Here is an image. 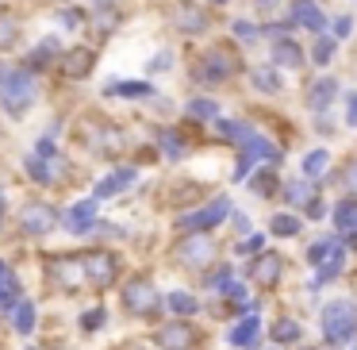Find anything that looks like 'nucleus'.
<instances>
[{"label":"nucleus","instance_id":"4","mask_svg":"<svg viewBox=\"0 0 357 350\" xmlns=\"http://www.w3.org/2000/svg\"><path fill=\"white\" fill-rule=\"evenodd\" d=\"M307 258H311V265L319 270V281H315V285H326V281H331L334 273L342 270V258H346V254H342V247H338L334 239H323V242H315V247L307 250Z\"/></svg>","mask_w":357,"mask_h":350},{"label":"nucleus","instance_id":"15","mask_svg":"<svg viewBox=\"0 0 357 350\" xmlns=\"http://www.w3.org/2000/svg\"><path fill=\"white\" fill-rule=\"evenodd\" d=\"M20 296V281L16 273H8V265L0 262V308H12V300Z\"/></svg>","mask_w":357,"mask_h":350},{"label":"nucleus","instance_id":"9","mask_svg":"<svg viewBox=\"0 0 357 350\" xmlns=\"http://www.w3.org/2000/svg\"><path fill=\"white\" fill-rule=\"evenodd\" d=\"M158 342H162L165 350H188L196 342V331L188 323H169V327L158 331Z\"/></svg>","mask_w":357,"mask_h":350},{"label":"nucleus","instance_id":"23","mask_svg":"<svg viewBox=\"0 0 357 350\" xmlns=\"http://www.w3.org/2000/svg\"><path fill=\"white\" fill-rule=\"evenodd\" d=\"M112 93H123V96H154V89H150L146 81H119V85H112Z\"/></svg>","mask_w":357,"mask_h":350},{"label":"nucleus","instance_id":"16","mask_svg":"<svg viewBox=\"0 0 357 350\" xmlns=\"http://www.w3.org/2000/svg\"><path fill=\"white\" fill-rule=\"evenodd\" d=\"M131 181H135V170H116L112 177H104L100 185H96V196H116L119 189L131 185Z\"/></svg>","mask_w":357,"mask_h":350},{"label":"nucleus","instance_id":"28","mask_svg":"<svg viewBox=\"0 0 357 350\" xmlns=\"http://www.w3.org/2000/svg\"><path fill=\"white\" fill-rule=\"evenodd\" d=\"M323 170H326V150H311V154L303 158V173L315 177V173H323Z\"/></svg>","mask_w":357,"mask_h":350},{"label":"nucleus","instance_id":"35","mask_svg":"<svg viewBox=\"0 0 357 350\" xmlns=\"http://www.w3.org/2000/svg\"><path fill=\"white\" fill-rule=\"evenodd\" d=\"M261 247H265V239H261V235H250V239L242 242V250H246V254H257Z\"/></svg>","mask_w":357,"mask_h":350},{"label":"nucleus","instance_id":"14","mask_svg":"<svg viewBox=\"0 0 357 350\" xmlns=\"http://www.w3.org/2000/svg\"><path fill=\"white\" fill-rule=\"evenodd\" d=\"M280 277V258L277 254H261L254 265V281H261V285H277Z\"/></svg>","mask_w":357,"mask_h":350},{"label":"nucleus","instance_id":"1","mask_svg":"<svg viewBox=\"0 0 357 350\" xmlns=\"http://www.w3.org/2000/svg\"><path fill=\"white\" fill-rule=\"evenodd\" d=\"M357 331V308L349 300H331L323 308V335L331 347H346Z\"/></svg>","mask_w":357,"mask_h":350},{"label":"nucleus","instance_id":"13","mask_svg":"<svg viewBox=\"0 0 357 350\" xmlns=\"http://www.w3.org/2000/svg\"><path fill=\"white\" fill-rule=\"evenodd\" d=\"M204 66H208V70H196V78H200V81H219V78H227V73L234 70V62L227 54H219V50L204 58Z\"/></svg>","mask_w":357,"mask_h":350},{"label":"nucleus","instance_id":"43","mask_svg":"<svg viewBox=\"0 0 357 350\" xmlns=\"http://www.w3.org/2000/svg\"><path fill=\"white\" fill-rule=\"evenodd\" d=\"M354 247H357V231H354Z\"/></svg>","mask_w":357,"mask_h":350},{"label":"nucleus","instance_id":"17","mask_svg":"<svg viewBox=\"0 0 357 350\" xmlns=\"http://www.w3.org/2000/svg\"><path fill=\"white\" fill-rule=\"evenodd\" d=\"M334 224H338V231H357V200H342L338 208H334Z\"/></svg>","mask_w":357,"mask_h":350},{"label":"nucleus","instance_id":"37","mask_svg":"<svg viewBox=\"0 0 357 350\" xmlns=\"http://www.w3.org/2000/svg\"><path fill=\"white\" fill-rule=\"evenodd\" d=\"M346 124H349V127H357V93L349 96V104H346Z\"/></svg>","mask_w":357,"mask_h":350},{"label":"nucleus","instance_id":"22","mask_svg":"<svg viewBox=\"0 0 357 350\" xmlns=\"http://www.w3.org/2000/svg\"><path fill=\"white\" fill-rule=\"evenodd\" d=\"M331 93H334V81H331V78H326V81H319V85L311 89V108H319V112H323L326 104H331Z\"/></svg>","mask_w":357,"mask_h":350},{"label":"nucleus","instance_id":"21","mask_svg":"<svg viewBox=\"0 0 357 350\" xmlns=\"http://www.w3.org/2000/svg\"><path fill=\"white\" fill-rule=\"evenodd\" d=\"M300 323H296V319H277V327H273V339L277 342H296L300 339Z\"/></svg>","mask_w":357,"mask_h":350},{"label":"nucleus","instance_id":"2","mask_svg":"<svg viewBox=\"0 0 357 350\" xmlns=\"http://www.w3.org/2000/svg\"><path fill=\"white\" fill-rule=\"evenodd\" d=\"M219 127H223L227 139L238 143V147L246 150V158H265L269 166H277V162H280V150L273 147V143H265L257 131H250V127H242V124H219Z\"/></svg>","mask_w":357,"mask_h":350},{"label":"nucleus","instance_id":"38","mask_svg":"<svg viewBox=\"0 0 357 350\" xmlns=\"http://www.w3.org/2000/svg\"><path fill=\"white\" fill-rule=\"evenodd\" d=\"M288 200H307V185H288Z\"/></svg>","mask_w":357,"mask_h":350},{"label":"nucleus","instance_id":"6","mask_svg":"<svg viewBox=\"0 0 357 350\" xmlns=\"http://www.w3.org/2000/svg\"><path fill=\"white\" fill-rule=\"evenodd\" d=\"M123 304L135 312V316H154L158 304H162V296H158V289L150 285V281H135V285L123 289Z\"/></svg>","mask_w":357,"mask_h":350},{"label":"nucleus","instance_id":"27","mask_svg":"<svg viewBox=\"0 0 357 350\" xmlns=\"http://www.w3.org/2000/svg\"><path fill=\"white\" fill-rule=\"evenodd\" d=\"M165 304H169L173 312H181V316H188V312H196V300L188 293H169L165 296Z\"/></svg>","mask_w":357,"mask_h":350},{"label":"nucleus","instance_id":"26","mask_svg":"<svg viewBox=\"0 0 357 350\" xmlns=\"http://www.w3.org/2000/svg\"><path fill=\"white\" fill-rule=\"evenodd\" d=\"M89 62H93V54H89V50H77V54H70L66 73H73V78H85V73H89Z\"/></svg>","mask_w":357,"mask_h":350},{"label":"nucleus","instance_id":"41","mask_svg":"<svg viewBox=\"0 0 357 350\" xmlns=\"http://www.w3.org/2000/svg\"><path fill=\"white\" fill-rule=\"evenodd\" d=\"M150 70H169V54H158L154 62H150Z\"/></svg>","mask_w":357,"mask_h":350},{"label":"nucleus","instance_id":"34","mask_svg":"<svg viewBox=\"0 0 357 350\" xmlns=\"http://www.w3.org/2000/svg\"><path fill=\"white\" fill-rule=\"evenodd\" d=\"M349 27H354V20H349V16H338V20H334V39L349 35Z\"/></svg>","mask_w":357,"mask_h":350},{"label":"nucleus","instance_id":"46","mask_svg":"<svg viewBox=\"0 0 357 350\" xmlns=\"http://www.w3.org/2000/svg\"><path fill=\"white\" fill-rule=\"evenodd\" d=\"M54 350H58V347H54Z\"/></svg>","mask_w":357,"mask_h":350},{"label":"nucleus","instance_id":"7","mask_svg":"<svg viewBox=\"0 0 357 350\" xmlns=\"http://www.w3.org/2000/svg\"><path fill=\"white\" fill-rule=\"evenodd\" d=\"M58 212L50 208V204H27L24 212H20V224H24L27 235H47L50 227H54Z\"/></svg>","mask_w":357,"mask_h":350},{"label":"nucleus","instance_id":"40","mask_svg":"<svg viewBox=\"0 0 357 350\" xmlns=\"http://www.w3.org/2000/svg\"><path fill=\"white\" fill-rule=\"evenodd\" d=\"M234 31H238V39H257V31L250 24H234Z\"/></svg>","mask_w":357,"mask_h":350},{"label":"nucleus","instance_id":"31","mask_svg":"<svg viewBox=\"0 0 357 350\" xmlns=\"http://www.w3.org/2000/svg\"><path fill=\"white\" fill-rule=\"evenodd\" d=\"M104 319H108V312H104V308H93L85 319H81V327H85V331H96V327H100Z\"/></svg>","mask_w":357,"mask_h":350},{"label":"nucleus","instance_id":"25","mask_svg":"<svg viewBox=\"0 0 357 350\" xmlns=\"http://www.w3.org/2000/svg\"><path fill=\"white\" fill-rule=\"evenodd\" d=\"M31 327H35V308H31V304H16V331L20 335H27V331H31Z\"/></svg>","mask_w":357,"mask_h":350},{"label":"nucleus","instance_id":"10","mask_svg":"<svg viewBox=\"0 0 357 350\" xmlns=\"http://www.w3.org/2000/svg\"><path fill=\"white\" fill-rule=\"evenodd\" d=\"M93 224H96V204H93V200H81V204H73V208H70V216H66V227H70L73 235H85V231H93Z\"/></svg>","mask_w":357,"mask_h":350},{"label":"nucleus","instance_id":"8","mask_svg":"<svg viewBox=\"0 0 357 350\" xmlns=\"http://www.w3.org/2000/svg\"><path fill=\"white\" fill-rule=\"evenodd\" d=\"M227 212H231V200H223V196H219V200H211V204H208V208L192 212V216L185 219V227H188V231H204V227H215L219 219L227 216Z\"/></svg>","mask_w":357,"mask_h":350},{"label":"nucleus","instance_id":"20","mask_svg":"<svg viewBox=\"0 0 357 350\" xmlns=\"http://www.w3.org/2000/svg\"><path fill=\"white\" fill-rule=\"evenodd\" d=\"M177 24L185 27V31H200L208 20H204V12H196V8H188V4H181V8H177Z\"/></svg>","mask_w":357,"mask_h":350},{"label":"nucleus","instance_id":"33","mask_svg":"<svg viewBox=\"0 0 357 350\" xmlns=\"http://www.w3.org/2000/svg\"><path fill=\"white\" fill-rule=\"evenodd\" d=\"M331 50H334V39H319L315 43V62H326V58H331Z\"/></svg>","mask_w":357,"mask_h":350},{"label":"nucleus","instance_id":"39","mask_svg":"<svg viewBox=\"0 0 357 350\" xmlns=\"http://www.w3.org/2000/svg\"><path fill=\"white\" fill-rule=\"evenodd\" d=\"M254 81H257V85H261V89H277V78H273V73H254Z\"/></svg>","mask_w":357,"mask_h":350},{"label":"nucleus","instance_id":"12","mask_svg":"<svg viewBox=\"0 0 357 350\" xmlns=\"http://www.w3.org/2000/svg\"><path fill=\"white\" fill-rule=\"evenodd\" d=\"M211 250H215V247H211L208 239H188L185 247H181V262H185V265H208L211 262Z\"/></svg>","mask_w":357,"mask_h":350},{"label":"nucleus","instance_id":"3","mask_svg":"<svg viewBox=\"0 0 357 350\" xmlns=\"http://www.w3.org/2000/svg\"><path fill=\"white\" fill-rule=\"evenodd\" d=\"M31 101H35V81H31V73L16 70L12 78H4V108L20 116V112L31 108Z\"/></svg>","mask_w":357,"mask_h":350},{"label":"nucleus","instance_id":"30","mask_svg":"<svg viewBox=\"0 0 357 350\" xmlns=\"http://www.w3.org/2000/svg\"><path fill=\"white\" fill-rule=\"evenodd\" d=\"M273 235H300V219L277 216V219H273Z\"/></svg>","mask_w":357,"mask_h":350},{"label":"nucleus","instance_id":"5","mask_svg":"<svg viewBox=\"0 0 357 350\" xmlns=\"http://www.w3.org/2000/svg\"><path fill=\"white\" fill-rule=\"evenodd\" d=\"M81 273H85L93 285H112L116 273H119V262L108 250H85V254H81Z\"/></svg>","mask_w":357,"mask_h":350},{"label":"nucleus","instance_id":"44","mask_svg":"<svg viewBox=\"0 0 357 350\" xmlns=\"http://www.w3.org/2000/svg\"><path fill=\"white\" fill-rule=\"evenodd\" d=\"M0 216H4V204H0Z\"/></svg>","mask_w":357,"mask_h":350},{"label":"nucleus","instance_id":"32","mask_svg":"<svg viewBox=\"0 0 357 350\" xmlns=\"http://www.w3.org/2000/svg\"><path fill=\"white\" fill-rule=\"evenodd\" d=\"M188 112L200 116V119H208V116H215V104H211V101H192V104H188Z\"/></svg>","mask_w":357,"mask_h":350},{"label":"nucleus","instance_id":"11","mask_svg":"<svg viewBox=\"0 0 357 350\" xmlns=\"http://www.w3.org/2000/svg\"><path fill=\"white\" fill-rule=\"evenodd\" d=\"M292 24H303L311 31H323V12H319L315 0H296L292 4Z\"/></svg>","mask_w":357,"mask_h":350},{"label":"nucleus","instance_id":"19","mask_svg":"<svg viewBox=\"0 0 357 350\" xmlns=\"http://www.w3.org/2000/svg\"><path fill=\"white\" fill-rule=\"evenodd\" d=\"M273 58H277V66H288V70H296V66L303 62L296 43H277V47H273Z\"/></svg>","mask_w":357,"mask_h":350},{"label":"nucleus","instance_id":"18","mask_svg":"<svg viewBox=\"0 0 357 350\" xmlns=\"http://www.w3.org/2000/svg\"><path fill=\"white\" fill-rule=\"evenodd\" d=\"M231 342H234V347H254V342H257V316L242 319V323L231 331Z\"/></svg>","mask_w":357,"mask_h":350},{"label":"nucleus","instance_id":"45","mask_svg":"<svg viewBox=\"0 0 357 350\" xmlns=\"http://www.w3.org/2000/svg\"><path fill=\"white\" fill-rule=\"evenodd\" d=\"M303 350H315V347H303Z\"/></svg>","mask_w":357,"mask_h":350},{"label":"nucleus","instance_id":"36","mask_svg":"<svg viewBox=\"0 0 357 350\" xmlns=\"http://www.w3.org/2000/svg\"><path fill=\"white\" fill-rule=\"evenodd\" d=\"M162 147L169 150L173 158H181V143H177V135H162Z\"/></svg>","mask_w":357,"mask_h":350},{"label":"nucleus","instance_id":"29","mask_svg":"<svg viewBox=\"0 0 357 350\" xmlns=\"http://www.w3.org/2000/svg\"><path fill=\"white\" fill-rule=\"evenodd\" d=\"M254 193H261V196H273V193H277V177H273L269 170H261V173L254 177Z\"/></svg>","mask_w":357,"mask_h":350},{"label":"nucleus","instance_id":"24","mask_svg":"<svg viewBox=\"0 0 357 350\" xmlns=\"http://www.w3.org/2000/svg\"><path fill=\"white\" fill-rule=\"evenodd\" d=\"M16 39H20V24H16L12 16H0V50L12 47Z\"/></svg>","mask_w":357,"mask_h":350},{"label":"nucleus","instance_id":"42","mask_svg":"<svg viewBox=\"0 0 357 350\" xmlns=\"http://www.w3.org/2000/svg\"><path fill=\"white\" fill-rule=\"evenodd\" d=\"M346 185H349V189H357V162L346 170Z\"/></svg>","mask_w":357,"mask_h":350}]
</instances>
